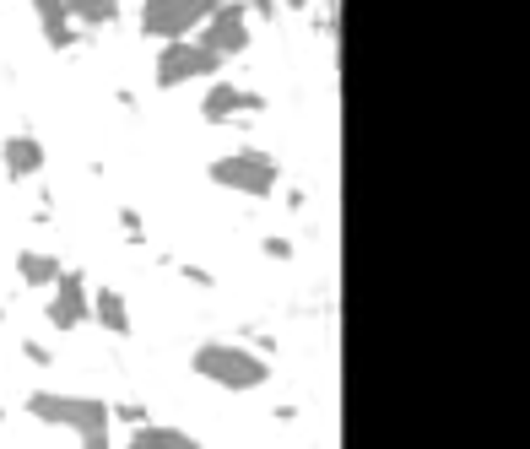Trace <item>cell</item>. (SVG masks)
Listing matches in <instances>:
<instances>
[{
    "instance_id": "obj_13",
    "label": "cell",
    "mask_w": 530,
    "mask_h": 449,
    "mask_svg": "<svg viewBox=\"0 0 530 449\" xmlns=\"http://www.w3.org/2000/svg\"><path fill=\"white\" fill-rule=\"evenodd\" d=\"M130 444H136V449H190L195 439H190L184 428H157V422H136Z\"/></svg>"
},
{
    "instance_id": "obj_5",
    "label": "cell",
    "mask_w": 530,
    "mask_h": 449,
    "mask_svg": "<svg viewBox=\"0 0 530 449\" xmlns=\"http://www.w3.org/2000/svg\"><path fill=\"white\" fill-rule=\"evenodd\" d=\"M217 71H222V55H211L206 44H184V38H168L163 55H157V65H152L157 87L201 82V76H217Z\"/></svg>"
},
{
    "instance_id": "obj_18",
    "label": "cell",
    "mask_w": 530,
    "mask_h": 449,
    "mask_svg": "<svg viewBox=\"0 0 530 449\" xmlns=\"http://www.w3.org/2000/svg\"><path fill=\"white\" fill-rule=\"evenodd\" d=\"M255 17H276V0H255Z\"/></svg>"
},
{
    "instance_id": "obj_10",
    "label": "cell",
    "mask_w": 530,
    "mask_h": 449,
    "mask_svg": "<svg viewBox=\"0 0 530 449\" xmlns=\"http://www.w3.org/2000/svg\"><path fill=\"white\" fill-rule=\"evenodd\" d=\"M92 320L109 330V336H130V309H125V293H114V287H98V293H92Z\"/></svg>"
},
{
    "instance_id": "obj_12",
    "label": "cell",
    "mask_w": 530,
    "mask_h": 449,
    "mask_svg": "<svg viewBox=\"0 0 530 449\" xmlns=\"http://www.w3.org/2000/svg\"><path fill=\"white\" fill-rule=\"evenodd\" d=\"M60 271H65V266H60L55 255H44V249H22V255H17V276H22L28 287H55Z\"/></svg>"
},
{
    "instance_id": "obj_19",
    "label": "cell",
    "mask_w": 530,
    "mask_h": 449,
    "mask_svg": "<svg viewBox=\"0 0 530 449\" xmlns=\"http://www.w3.org/2000/svg\"><path fill=\"white\" fill-rule=\"evenodd\" d=\"M287 6H293V11H303V6H309V0H287Z\"/></svg>"
},
{
    "instance_id": "obj_16",
    "label": "cell",
    "mask_w": 530,
    "mask_h": 449,
    "mask_svg": "<svg viewBox=\"0 0 530 449\" xmlns=\"http://www.w3.org/2000/svg\"><path fill=\"white\" fill-rule=\"evenodd\" d=\"M22 358L38 363V368H49V347H38V341H22Z\"/></svg>"
},
{
    "instance_id": "obj_6",
    "label": "cell",
    "mask_w": 530,
    "mask_h": 449,
    "mask_svg": "<svg viewBox=\"0 0 530 449\" xmlns=\"http://www.w3.org/2000/svg\"><path fill=\"white\" fill-rule=\"evenodd\" d=\"M201 28H206L201 44L211 49V55H222V60H233V55H244V49H249V17H244V6H238V0L217 6Z\"/></svg>"
},
{
    "instance_id": "obj_2",
    "label": "cell",
    "mask_w": 530,
    "mask_h": 449,
    "mask_svg": "<svg viewBox=\"0 0 530 449\" xmlns=\"http://www.w3.org/2000/svg\"><path fill=\"white\" fill-rule=\"evenodd\" d=\"M28 412L38 422H55V428H71L82 444L103 449L109 444V406L92 401V395H28Z\"/></svg>"
},
{
    "instance_id": "obj_1",
    "label": "cell",
    "mask_w": 530,
    "mask_h": 449,
    "mask_svg": "<svg viewBox=\"0 0 530 449\" xmlns=\"http://www.w3.org/2000/svg\"><path fill=\"white\" fill-rule=\"evenodd\" d=\"M190 368L201 379H211V385H222V390L271 385V363L255 358V352H244V347H233V341H201V347L190 352Z\"/></svg>"
},
{
    "instance_id": "obj_7",
    "label": "cell",
    "mask_w": 530,
    "mask_h": 449,
    "mask_svg": "<svg viewBox=\"0 0 530 449\" xmlns=\"http://www.w3.org/2000/svg\"><path fill=\"white\" fill-rule=\"evenodd\" d=\"M92 314V287L82 271H60L55 276V298H49V325L55 330H76Z\"/></svg>"
},
{
    "instance_id": "obj_9",
    "label": "cell",
    "mask_w": 530,
    "mask_h": 449,
    "mask_svg": "<svg viewBox=\"0 0 530 449\" xmlns=\"http://www.w3.org/2000/svg\"><path fill=\"white\" fill-rule=\"evenodd\" d=\"M0 163H6L11 179L44 174V141H38V136H6V147H0Z\"/></svg>"
},
{
    "instance_id": "obj_14",
    "label": "cell",
    "mask_w": 530,
    "mask_h": 449,
    "mask_svg": "<svg viewBox=\"0 0 530 449\" xmlns=\"http://www.w3.org/2000/svg\"><path fill=\"white\" fill-rule=\"evenodd\" d=\"M65 11L82 17V22H92V28H103V22L119 17V0H65Z\"/></svg>"
},
{
    "instance_id": "obj_3",
    "label": "cell",
    "mask_w": 530,
    "mask_h": 449,
    "mask_svg": "<svg viewBox=\"0 0 530 449\" xmlns=\"http://www.w3.org/2000/svg\"><path fill=\"white\" fill-rule=\"evenodd\" d=\"M206 174H211V184H222V190H238V195H255V201H265V195H276L282 168H276V157H265V152L249 147V152L217 157Z\"/></svg>"
},
{
    "instance_id": "obj_17",
    "label": "cell",
    "mask_w": 530,
    "mask_h": 449,
    "mask_svg": "<svg viewBox=\"0 0 530 449\" xmlns=\"http://www.w3.org/2000/svg\"><path fill=\"white\" fill-rule=\"evenodd\" d=\"M119 228H125L130 239H141V211H130V206H125V211H119Z\"/></svg>"
},
{
    "instance_id": "obj_4",
    "label": "cell",
    "mask_w": 530,
    "mask_h": 449,
    "mask_svg": "<svg viewBox=\"0 0 530 449\" xmlns=\"http://www.w3.org/2000/svg\"><path fill=\"white\" fill-rule=\"evenodd\" d=\"M217 6H228V0H147V6H141V33L168 44V38L195 33Z\"/></svg>"
},
{
    "instance_id": "obj_11",
    "label": "cell",
    "mask_w": 530,
    "mask_h": 449,
    "mask_svg": "<svg viewBox=\"0 0 530 449\" xmlns=\"http://www.w3.org/2000/svg\"><path fill=\"white\" fill-rule=\"evenodd\" d=\"M33 11H38V28L49 33V44H55V49H71V44H76V33H71V11H65V0H33Z\"/></svg>"
},
{
    "instance_id": "obj_15",
    "label": "cell",
    "mask_w": 530,
    "mask_h": 449,
    "mask_svg": "<svg viewBox=\"0 0 530 449\" xmlns=\"http://www.w3.org/2000/svg\"><path fill=\"white\" fill-rule=\"evenodd\" d=\"M260 249H265V255H271V260H293V255H298V249L287 244V239H265Z\"/></svg>"
},
{
    "instance_id": "obj_8",
    "label": "cell",
    "mask_w": 530,
    "mask_h": 449,
    "mask_svg": "<svg viewBox=\"0 0 530 449\" xmlns=\"http://www.w3.org/2000/svg\"><path fill=\"white\" fill-rule=\"evenodd\" d=\"M260 109H265V98H260V92L233 87V82H211V92L201 98V114H206L211 125L233 120V114H260Z\"/></svg>"
}]
</instances>
